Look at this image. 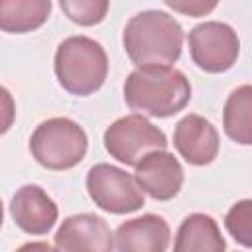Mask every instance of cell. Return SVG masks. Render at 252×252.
Instances as JSON below:
<instances>
[{
  "instance_id": "obj_1",
  "label": "cell",
  "mask_w": 252,
  "mask_h": 252,
  "mask_svg": "<svg viewBox=\"0 0 252 252\" xmlns=\"http://www.w3.org/2000/svg\"><path fill=\"white\" fill-rule=\"evenodd\" d=\"M181 24L163 10L134 14L122 32V45L136 69L171 67L183 49Z\"/></svg>"
},
{
  "instance_id": "obj_2",
  "label": "cell",
  "mask_w": 252,
  "mask_h": 252,
  "mask_svg": "<svg viewBox=\"0 0 252 252\" xmlns=\"http://www.w3.org/2000/svg\"><path fill=\"white\" fill-rule=\"evenodd\" d=\"M124 100L134 114L169 118L191 100V83L175 67L134 69L124 81Z\"/></svg>"
},
{
  "instance_id": "obj_3",
  "label": "cell",
  "mask_w": 252,
  "mask_h": 252,
  "mask_svg": "<svg viewBox=\"0 0 252 252\" xmlns=\"http://www.w3.org/2000/svg\"><path fill=\"white\" fill-rule=\"evenodd\" d=\"M53 71L57 83L67 93L89 96L106 81L108 55L96 39L87 35H69L55 49Z\"/></svg>"
},
{
  "instance_id": "obj_4",
  "label": "cell",
  "mask_w": 252,
  "mask_h": 252,
  "mask_svg": "<svg viewBox=\"0 0 252 252\" xmlns=\"http://www.w3.org/2000/svg\"><path fill=\"white\" fill-rule=\"evenodd\" d=\"M89 148L83 126L67 116H53L35 126L30 136L32 158L45 169L67 171L79 165Z\"/></svg>"
},
{
  "instance_id": "obj_5",
  "label": "cell",
  "mask_w": 252,
  "mask_h": 252,
  "mask_svg": "<svg viewBox=\"0 0 252 252\" xmlns=\"http://www.w3.org/2000/svg\"><path fill=\"white\" fill-rule=\"evenodd\" d=\"M104 150L116 161L136 167L142 158L156 150L167 148L165 134L154 126L144 114H126L114 120L102 136Z\"/></svg>"
},
{
  "instance_id": "obj_6",
  "label": "cell",
  "mask_w": 252,
  "mask_h": 252,
  "mask_svg": "<svg viewBox=\"0 0 252 252\" xmlns=\"http://www.w3.org/2000/svg\"><path fill=\"white\" fill-rule=\"evenodd\" d=\"M87 193L93 203L112 215H130L144 207V191L134 175L112 163H96L87 171Z\"/></svg>"
},
{
  "instance_id": "obj_7",
  "label": "cell",
  "mask_w": 252,
  "mask_h": 252,
  "mask_svg": "<svg viewBox=\"0 0 252 252\" xmlns=\"http://www.w3.org/2000/svg\"><path fill=\"white\" fill-rule=\"evenodd\" d=\"M189 53L205 73H224L240 55V37L232 26L217 20L201 22L189 32Z\"/></svg>"
},
{
  "instance_id": "obj_8",
  "label": "cell",
  "mask_w": 252,
  "mask_h": 252,
  "mask_svg": "<svg viewBox=\"0 0 252 252\" xmlns=\"http://www.w3.org/2000/svg\"><path fill=\"white\" fill-rule=\"evenodd\" d=\"M53 242L59 252H112L114 234L102 217L79 213L61 222Z\"/></svg>"
},
{
  "instance_id": "obj_9",
  "label": "cell",
  "mask_w": 252,
  "mask_h": 252,
  "mask_svg": "<svg viewBox=\"0 0 252 252\" xmlns=\"http://www.w3.org/2000/svg\"><path fill=\"white\" fill-rule=\"evenodd\" d=\"M134 179L138 187L156 201H171L183 187V167L167 150H156L136 165Z\"/></svg>"
},
{
  "instance_id": "obj_10",
  "label": "cell",
  "mask_w": 252,
  "mask_h": 252,
  "mask_svg": "<svg viewBox=\"0 0 252 252\" xmlns=\"http://www.w3.org/2000/svg\"><path fill=\"white\" fill-rule=\"evenodd\" d=\"M173 146L189 165H209L219 156V132L201 114H185L173 130Z\"/></svg>"
},
{
  "instance_id": "obj_11",
  "label": "cell",
  "mask_w": 252,
  "mask_h": 252,
  "mask_svg": "<svg viewBox=\"0 0 252 252\" xmlns=\"http://www.w3.org/2000/svg\"><path fill=\"white\" fill-rule=\"evenodd\" d=\"M10 215L28 234H47L59 217L55 201L39 185H22L10 199Z\"/></svg>"
},
{
  "instance_id": "obj_12",
  "label": "cell",
  "mask_w": 252,
  "mask_h": 252,
  "mask_svg": "<svg viewBox=\"0 0 252 252\" xmlns=\"http://www.w3.org/2000/svg\"><path fill=\"white\" fill-rule=\"evenodd\" d=\"M169 224L163 217L146 213L124 220L114 232L116 252H167Z\"/></svg>"
},
{
  "instance_id": "obj_13",
  "label": "cell",
  "mask_w": 252,
  "mask_h": 252,
  "mask_svg": "<svg viewBox=\"0 0 252 252\" xmlns=\"http://www.w3.org/2000/svg\"><path fill=\"white\" fill-rule=\"evenodd\" d=\"M173 252H226V240L211 215L191 213L177 228Z\"/></svg>"
},
{
  "instance_id": "obj_14",
  "label": "cell",
  "mask_w": 252,
  "mask_h": 252,
  "mask_svg": "<svg viewBox=\"0 0 252 252\" xmlns=\"http://www.w3.org/2000/svg\"><path fill=\"white\" fill-rule=\"evenodd\" d=\"M51 14L49 0H2L0 28L6 33H28L41 28Z\"/></svg>"
},
{
  "instance_id": "obj_15",
  "label": "cell",
  "mask_w": 252,
  "mask_h": 252,
  "mask_svg": "<svg viewBox=\"0 0 252 252\" xmlns=\"http://www.w3.org/2000/svg\"><path fill=\"white\" fill-rule=\"evenodd\" d=\"M222 128L232 142L252 146V85H240L228 94L222 108Z\"/></svg>"
},
{
  "instance_id": "obj_16",
  "label": "cell",
  "mask_w": 252,
  "mask_h": 252,
  "mask_svg": "<svg viewBox=\"0 0 252 252\" xmlns=\"http://www.w3.org/2000/svg\"><path fill=\"white\" fill-rule=\"evenodd\" d=\"M224 226L236 244L252 248V199L236 201L224 215Z\"/></svg>"
},
{
  "instance_id": "obj_17",
  "label": "cell",
  "mask_w": 252,
  "mask_h": 252,
  "mask_svg": "<svg viewBox=\"0 0 252 252\" xmlns=\"http://www.w3.org/2000/svg\"><path fill=\"white\" fill-rule=\"evenodd\" d=\"M63 14L79 26H96L106 18L110 4L106 0H61Z\"/></svg>"
},
{
  "instance_id": "obj_18",
  "label": "cell",
  "mask_w": 252,
  "mask_h": 252,
  "mask_svg": "<svg viewBox=\"0 0 252 252\" xmlns=\"http://www.w3.org/2000/svg\"><path fill=\"white\" fill-rule=\"evenodd\" d=\"M165 6L175 10V12H181L185 16H191V18H199V16H205L209 12H213L217 8V2H203V0H183V2H175V0H165Z\"/></svg>"
},
{
  "instance_id": "obj_19",
  "label": "cell",
  "mask_w": 252,
  "mask_h": 252,
  "mask_svg": "<svg viewBox=\"0 0 252 252\" xmlns=\"http://www.w3.org/2000/svg\"><path fill=\"white\" fill-rule=\"evenodd\" d=\"M16 252H59V250L53 248L51 244L43 242V240H35V242H26V244H22Z\"/></svg>"
}]
</instances>
